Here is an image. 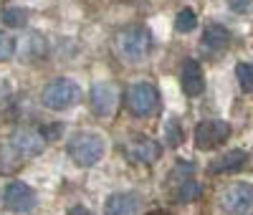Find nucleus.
Here are the masks:
<instances>
[{
    "mask_svg": "<svg viewBox=\"0 0 253 215\" xmlns=\"http://www.w3.org/2000/svg\"><path fill=\"white\" fill-rule=\"evenodd\" d=\"M69 215H94L89 208H84V205H74L71 210H69Z\"/></svg>",
    "mask_w": 253,
    "mask_h": 215,
    "instance_id": "5701e85b",
    "label": "nucleus"
},
{
    "mask_svg": "<svg viewBox=\"0 0 253 215\" xmlns=\"http://www.w3.org/2000/svg\"><path fill=\"white\" fill-rule=\"evenodd\" d=\"M104 215H142V198L137 192H114L104 203Z\"/></svg>",
    "mask_w": 253,
    "mask_h": 215,
    "instance_id": "9d476101",
    "label": "nucleus"
},
{
    "mask_svg": "<svg viewBox=\"0 0 253 215\" xmlns=\"http://www.w3.org/2000/svg\"><path fill=\"white\" fill-rule=\"evenodd\" d=\"M10 147L15 149L18 155H26V157H36L46 149V137L41 129H31V127H20L13 132Z\"/></svg>",
    "mask_w": 253,
    "mask_h": 215,
    "instance_id": "1a4fd4ad",
    "label": "nucleus"
},
{
    "mask_svg": "<svg viewBox=\"0 0 253 215\" xmlns=\"http://www.w3.org/2000/svg\"><path fill=\"white\" fill-rule=\"evenodd\" d=\"M66 152L79 167H94L107 155V139L99 132H76L66 144Z\"/></svg>",
    "mask_w": 253,
    "mask_h": 215,
    "instance_id": "f257e3e1",
    "label": "nucleus"
},
{
    "mask_svg": "<svg viewBox=\"0 0 253 215\" xmlns=\"http://www.w3.org/2000/svg\"><path fill=\"white\" fill-rule=\"evenodd\" d=\"M10 96H13V86H10V81L0 76V104L10 101Z\"/></svg>",
    "mask_w": 253,
    "mask_h": 215,
    "instance_id": "412c9836",
    "label": "nucleus"
},
{
    "mask_svg": "<svg viewBox=\"0 0 253 215\" xmlns=\"http://www.w3.org/2000/svg\"><path fill=\"white\" fill-rule=\"evenodd\" d=\"M198 28V15L193 8H180L175 15V31L177 33H193Z\"/></svg>",
    "mask_w": 253,
    "mask_h": 215,
    "instance_id": "2eb2a0df",
    "label": "nucleus"
},
{
    "mask_svg": "<svg viewBox=\"0 0 253 215\" xmlns=\"http://www.w3.org/2000/svg\"><path fill=\"white\" fill-rule=\"evenodd\" d=\"M236 76H238V84L243 91H253V63H238Z\"/></svg>",
    "mask_w": 253,
    "mask_h": 215,
    "instance_id": "6ab92c4d",
    "label": "nucleus"
},
{
    "mask_svg": "<svg viewBox=\"0 0 253 215\" xmlns=\"http://www.w3.org/2000/svg\"><path fill=\"white\" fill-rule=\"evenodd\" d=\"M0 18H3V23L8 28H23L28 23V10L18 8V5H10V8H5L3 13H0Z\"/></svg>",
    "mask_w": 253,
    "mask_h": 215,
    "instance_id": "dca6fc26",
    "label": "nucleus"
},
{
    "mask_svg": "<svg viewBox=\"0 0 253 215\" xmlns=\"http://www.w3.org/2000/svg\"><path fill=\"white\" fill-rule=\"evenodd\" d=\"M91 112L96 117H112L119 106V86L114 81H99L91 86Z\"/></svg>",
    "mask_w": 253,
    "mask_h": 215,
    "instance_id": "6e6552de",
    "label": "nucleus"
},
{
    "mask_svg": "<svg viewBox=\"0 0 253 215\" xmlns=\"http://www.w3.org/2000/svg\"><path fill=\"white\" fill-rule=\"evenodd\" d=\"M15 38L10 36V33H3L0 31V63L3 61H10L13 58V53H15Z\"/></svg>",
    "mask_w": 253,
    "mask_h": 215,
    "instance_id": "aec40b11",
    "label": "nucleus"
},
{
    "mask_svg": "<svg viewBox=\"0 0 253 215\" xmlns=\"http://www.w3.org/2000/svg\"><path fill=\"white\" fill-rule=\"evenodd\" d=\"M230 43V31L220 23H210L205 31H203V41H200V46L205 51H220L225 48Z\"/></svg>",
    "mask_w": 253,
    "mask_h": 215,
    "instance_id": "4468645a",
    "label": "nucleus"
},
{
    "mask_svg": "<svg viewBox=\"0 0 253 215\" xmlns=\"http://www.w3.org/2000/svg\"><path fill=\"white\" fill-rule=\"evenodd\" d=\"M160 155H162L160 142H155L150 137H139L129 144V157L139 165H155L160 160Z\"/></svg>",
    "mask_w": 253,
    "mask_h": 215,
    "instance_id": "f8f14e48",
    "label": "nucleus"
},
{
    "mask_svg": "<svg viewBox=\"0 0 253 215\" xmlns=\"http://www.w3.org/2000/svg\"><path fill=\"white\" fill-rule=\"evenodd\" d=\"M230 137V124L223 119H205L195 127L193 142L198 149H215Z\"/></svg>",
    "mask_w": 253,
    "mask_h": 215,
    "instance_id": "0eeeda50",
    "label": "nucleus"
},
{
    "mask_svg": "<svg viewBox=\"0 0 253 215\" xmlns=\"http://www.w3.org/2000/svg\"><path fill=\"white\" fill-rule=\"evenodd\" d=\"M228 5L230 10H236V13H243L248 5H251V0H228Z\"/></svg>",
    "mask_w": 253,
    "mask_h": 215,
    "instance_id": "4be33fe9",
    "label": "nucleus"
},
{
    "mask_svg": "<svg viewBox=\"0 0 253 215\" xmlns=\"http://www.w3.org/2000/svg\"><path fill=\"white\" fill-rule=\"evenodd\" d=\"M182 137H185L182 122L180 119H167V124H165V139H167V144H170V147H180Z\"/></svg>",
    "mask_w": 253,
    "mask_h": 215,
    "instance_id": "a211bd4d",
    "label": "nucleus"
},
{
    "mask_svg": "<svg viewBox=\"0 0 253 215\" xmlns=\"http://www.w3.org/2000/svg\"><path fill=\"white\" fill-rule=\"evenodd\" d=\"M180 86H182L185 96H190V99H195V96H200L205 91V76H203V69H200V63L195 58H187L182 63Z\"/></svg>",
    "mask_w": 253,
    "mask_h": 215,
    "instance_id": "9b49d317",
    "label": "nucleus"
},
{
    "mask_svg": "<svg viewBox=\"0 0 253 215\" xmlns=\"http://www.w3.org/2000/svg\"><path fill=\"white\" fill-rule=\"evenodd\" d=\"M152 48V33L142 28V26H132L119 33L117 38V51L122 58L126 61H142Z\"/></svg>",
    "mask_w": 253,
    "mask_h": 215,
    "instance_id": "20e7f679",
    "label": "nucleus"
},
{
    "mask_svg": "<svg viewBox=\"0 0 253 215\" xmlns=\"http://www.w3.org/2000/svg\"><path fill=\"white\" fill-rule=\"evenodd\" d=\"M81 99V86L71 79H53L41 91V104L51 112H66Z\"/></svg>",
    "mask_w": 253,
    "mask_h": 215,
    "instance_id": "f03ea898",
    "label": "nucleus"
},
{
    "mask_svg": "<svg viewBox=\"0 0 253 215\" xmlns=\"http://www.w3.org/2000/svg\"><path fill=\"white\" fill-rule=\"evenodd\" d=\"M218 203L228 215H251L253 213V182L236 180L220 187Z\"/></svg>",
    "mask_w": 253,
    "mask_h": 215,
    "instance_id": "7ed1b4c3",
    "label": "nucleus"
},
{
    "mask_svg": "<svg viewBox=\"0 0 253 215\" xmlns=\"http://www.w3.org/2000/svg\"><path fill=\"white\" fill-rule=\"evenodd\" d=\"M147 215H170L167 210H152V213H147Z\"/></svg>",
    "mask_w": 253,
    "mask_h": 215,
    "instance_id": "b1692460",
    "label": "nucleus"
},
{
    "mask_svg": "<svg viewBox=\"0 0 253 215\" xmlns=\"http://www.w3.org/2000/svg\"><path fill=\"white\" fill-rule=\"evenodd\" d=\"M3 205L10 210V213H31L36 205H38V198H36V190L31 185H26L23 180H13L3 187Z\"/></svg>",
    "mask_w": 253,
    "mask_h": 215,
    "instance_id": "423d86ee",
    "label": "nucleus"
},
{
    "mask_svg": "<svg viewBox=\"0 0 253 215\" xmlns=\"http://www.w3.org/2000/svg\"><path fill=\"white\" fill-rule=\"evenodd\" d=\"M246 160H248V155L243 152V149H230V152L215 157L213 162H210L208 170H210V175H225V172L241 170V167L246 165Z\"/></svg>",
    "mask_w": 253,
    "mask_h": 215,
    "instance_id": "ddd939ff",
    "label": "nucleus"
},
{
    "mask_svg": "<svg viewBox=\"0 0 253 215\" xmlns=\"http://www.w3.org/2000/svg\"><path fill=\"white\" fill-rule=\"evenodd\" d=\"M126 106L134 117H150L160 106V91L150 81H137L126 89Z\"/></svg>",
    "mask_w": 253,
    "mask_h": 215,
    "instance_id": "39448f33",
    "label": "nucleus"
},
{
    "mask_svg": "<svg viewBox=\"0 0 253 215\" xmlns=\"http://www.w3.org/2000/svg\"><path fill=\"white\" fill-rule=\"evenodd\" d=\"M203 195V185L195 182V180H185L177 190H175V200L177 203H193Z\"/></svg>",
    "mask_w": 253,
    "mask_h": 215,
    "instance_id": "f3484780",
    "label": "nucleus"
}]
</instances>
